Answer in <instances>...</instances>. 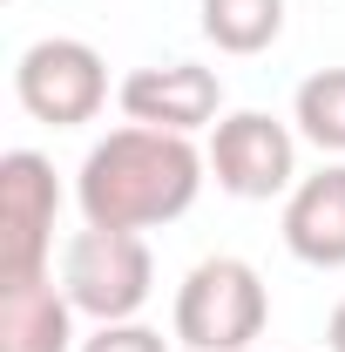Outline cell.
Listing matches in <instances>:
<instances>
[{
	"label": "cell",
	"mask_w": 345,
	"mask_h": 352,
	"mask_svg": "<svg viewBox=\"0 0 345 352\" xmlns=\"http://www.w3.org/2000/svg\"><path fill=\"white\" fill-rule=\"evenodd\" d=\"M203 190V156L190 149V135L170 129H129L102 135L82 163V217L95 230H149V223H170L197 204Z\"/></svg>",
	"instance_id": "1"
},
{
	"label": "cell",
	"mask_w": 345,
	"mask_h": 352,
	"mask_svg": "<svg viewBox=\"0 0 345 352\" xmlns=\"http://www.w3.org/2000/svg\"><path fill=\"white\" fill-rule=\"evenodd\" d=\"M264 318H271V298H264V278L244 258H203L176 292V339L197 352L258 346Z\"/></svg>",
	"instance_id": "2"
},
{
	"label": "cell",
	"mask_w": 345,
	"mask_h": 352,
	"mask_svg": "<svg viewBox=\"0 0 345 352\" xmlns=\"http://www.w3.org/2000/svg\"><path fill=\"white\" fill-rule=\"evenodd\" d=\"M149 285H156V264H149L142 230H95L88 223L61 258V292L75 298V311L102 318V325H122L129 311H142Z\"/></svg>",
	"instance_id": "3"
},
{
	"label": "cell",
	"mask_w": 345,
	"mask_h": 352,
	"mask_svg": "<svg viewBox=\"0 0 345 352\" xmlns=\"http://www.w3.org/2000/svg\"><path fill=\"white\" fill-rule=\"evenodd\" d=\"M14 95H21V109L34 122H47V129H82V122L102 116V102H109V68H102V54L88 41L54 34V41H34L21 54Z\"/></svg>",
	"instance_id": "4"
},
{
	"label": "cell",
	"mask_w": 345,
	"mask_h": 352,
	"mask_svg": "<svg viewBox=\"0 0 345 352\" xmlns=\"http://www.w3.org/2000/svg\"><path fill=\"white\" fill-rule=\"evenodd\" d=\"M54 210H61V190L54 170L34 149H7L0 156V285H21V278H47V237H54Z\"/></svg>",
	"instance_id": "5"
},
{
	"label": "cell",
	"mask_w": 345,
	"mask_h": 352,
	"mask_svg": "<svg viewBox=\"0 0 345 352\" xmlns=\"http://www.w3.org/2000/svg\"><path fill=\"white\" fill-rule=\"evenodd\" d=\"M210 170L216 183L230 190V197H244V204H264V197H278V190H291V176H298V142L285 122H271L258 109H244V116H223L210 135Z\"/></svg>",
	"instance_id": "6"
},
{
	"label": "cell",
	"mask_w": 345,
	"mask_h": 352,
	"mask_svg": "<svg viewBox=\"0 0 345 352\" xmlns=\"http://www.w3.org/2000/svg\"><path fill=\"white\" fill-rule=\"evenodd\" d=\"M216 109H223V82L197 61H170V68H135L122 82V116L142 122V129H170L190 135L203 129Z\"/></svg>",
	"instance_id": "7"
},
{
	"label": "cell",
	"mask_w": 345,
	"mask_h": 352,
	"mask_svg": "<svg viewBox=\"0 0 345 352\" xmlns=\"http://www.w3.org/2000/svg\"><path fill=\"white\" fill-rule=\"evenodd\" d=\"M285 244L291 258L318 264V271H345V163L304 176L285 204Z\"/></svg>",
	"instance_id": "8"
},
{
	"label": "cell",
	"mask_w": 345,
	"mask_h": 352,
	"mask_svg": "<svg viewBox=\"0 0 345 352\" xmlns=\"http://www.w3.org/2000/svg\"><path fill=\"white\" fill-rule=\"evenodd\" d=\"M75 298L54 292V278L0 285V352H68L75 339Z\"/></svg>",
	"instance_id": "9"
},
{
	"label": "cell",
	"mask_w": 345,
	"mask_h": 352,
	"mask_svg": "<svg viewBox=\"0 0 345 352\" xmlns=\"http://www.w3.org/2000/svg\"><path fill=\"white\" fill-rule=\"evenodd\" d=\"M285 28V0H203V34L223 54H264Z\"/></svg>",
	"instance_id": "10"
},
{
	"label": "cell",
	"mask_w": 345,
	"mask_h": 352,
	"mask_svg": "<svg viewBox=\"0 0 345 352\" xmlns=\"http://www.w3.org/2000/svg\"><path fill=\"white\" fill-rule=\"evenodd\" d=\"M298 129L318 149H339L345 156V68H318L298 88Z\"/></svg>",
	"instance_id": "11"
},
{
	"label": "cell",
	"mask_w": 345,
	"mask_h": 352,
	"mask_svg": "<svg viewBox=\"0 0 345 352\" xmlns=\"http://www.w3.org/2000/svg\"><path fill=\"white\" fill-rule=\"evenodd\" d=\"M82 352H170V339L149 332V325H129V318H122V325H102Z\"/></svg>",
	"instance_id": "12"
},
{
	"label": "cell",
	"mask_w": 345,
	"mask_h": 352,
	"mask_svg": "<svg viewBox=\"0 0 345 352\" xmlns=\"http://www.w3.org/2000/svg\"><path fill=\"white\" fill-rule=\"evenodd\" d=\"M325 346L345 352V298H339V311H332V325H325Z\"/></svg>",
	"instance_id": "13"
}]
</instances>
